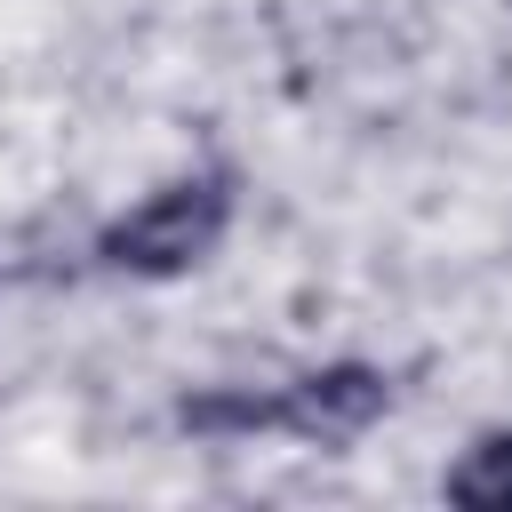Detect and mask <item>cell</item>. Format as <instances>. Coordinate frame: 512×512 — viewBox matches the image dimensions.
I'll use <instances>...</instances> for the list:
<instances>
[{
    "instance_id": "cell-1",
    "label": "cell",
    "mask_w": 512,
    "mask_h": 512,
    "mask_svg": "<svg viewBox=\"0 0 512 512\" xmlns=\"http://www.w3.org/2000/svg\"><path fill=\"white\" fill-rule=\"evenodd\" d=\"M224 216H232V192H224L216 176H184V184H160V192H152L144 208H128L120 224H104L96 256H104L112 272L168 280V272H184V264H200V256L216 248Z\"/></svg>"
},
{
    "instance_id": "cell-2",
    "label": "cell",
    "mask_w": 512,
    "mask_h": 512,
    "mask_svg": "<svg viewBox=\"0 0 512 512\" xmlns=\"http://www.w3.org/2000/svg\"><path fill=\"white\" fill-rule=\"evenodd\" d=\"M384 400H392L384 368L336 360V368L272 392V432H296V440H312V448H344V440H360V432L384 416Z\"/></svg>"
},
{
    "instance_id": "cell-3",
    "label": "cell",
    "mask_w": 512,
    "mask_h": 512,
    "mask_svg": "<svg viewBox=\"0 0 512 512\" xmlns=\"http://www.w3.org/2000/svg\"><path fill=\"white\" fill-rule=\"evenodd\" d=\"M448 496L472 504V512H512V432H480V440L456 456Z\"/></svg>"
}]
</instances>
